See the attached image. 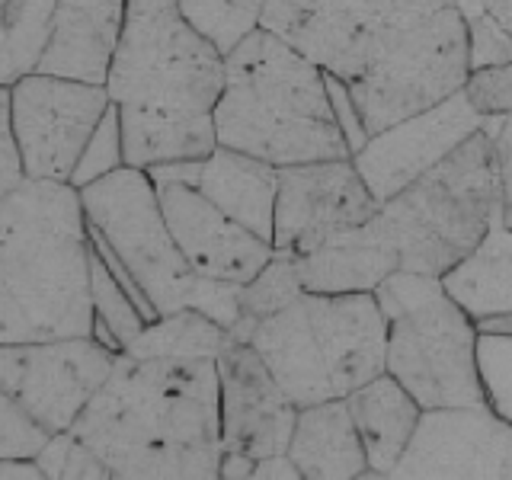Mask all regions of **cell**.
I'll return each mask as SVG.
<instances>
[{
	"mask_svg": "<svg viewBox=\"0 0 512 480\" xmlns=\"http://www.w3.org/2000/svg\"><path fill=\"white\" fill-rule=\"evenodd\" d=\"M263 26L340 80L368 138L448 100L471 77L458 0H266Z\"/></svg>",
	"mask_w": 512,
	"mask_h": 480,
	"instance_id": "obj_1",
	"label": "cell"
},
{
	"mask_svg": "<svg viewBox=\"0 0 512 480\" xmlns=\"http://www.w3.org/2000/svg\"><path fill=\"white\" fill-rule=\"evenodd\" d=\"M52 436L20 400L0 394V458H39Z\"/></svg>",
	"mask_w": 512,
	"mask_h": 480,
	"instance_id": "obj_30",
	"label": "cell"
},
{
	"mask_svg": "<svg viewBox=\"0 0 512 480\" xmlns=\"http://www.w3.org/2000/svg\"><path fill=\"white\" fill-rule=\"evenodd\" d=\"M80 199L90 228L116 250L151 311L160 317L186 308L199 272L176 244L151 170L125 164L80 189Z\"/></svg>",
	"mask_w": 512,
	"mask_h": 480,
	"instance_id": "obj_9",
	"label": "cell"
},
{
	"mask_svg": "<svg viewBox=\"0 0 512 480\" xmlns=\"http://www.w3.org/2000/svg\"><path fill=\"white\" fill-rule=\"evenodd\" d=\"M93 304H96V340H103L109 349L125 352L128 343L151 324V317L144 314L138 298L128 292V285L119 279V272L112 269L106 256L93 247Z\"/></svg>",
	"mask_w": 512,
	"mask_h": 480,
	"instance_id": "obj_25",
	"label": "cell"
},
{
	"mask_svg": "<svg viewBox=\"0 0 512 480\" xmlns=\"http://www.w3.org/2000/svg\"><path fill=\"white\" fill-rule=\"evenodd\" d=\"M503 208V170L487 125L381 205L400 263L423 276L458 266Z\"/></svg>",
	"mask_w": 512,
	"mask_h": 480,
	"instance_id": "obj_7",
	"label": "cell"
},
{
	"mask_svg": "<svg viewBox=\"0 0 512 480\" xmlns=\"http://www.w3.org/2000/svg\"><path fill=\"white\" fill-rule=\"evenodd\" d=\"M0 109L13 122L29 180L71 183L112 96L103 84L36 71L0 90Z\"/></svg>",
	"mask_w": 512,
	"mask_h": 480,
	"instance_id": "obj_10",
	"label": "cell"
},
{
	"mask_svg": "<svg viewBox=\"0 0 512 480\" xmlns=\"http://www.w3.org/2000/svg\"><path fill=\"white\" fill-rule=\"evenodd\" d=\"M487 10L500 20L509 32H512V0H484Z\"/></svg>",
	"mask_w": 512,
	"mask_h": 480,
	"instance_id": "obj_37",
	"label": "cell"
},
{
	"mask_svg": "<svg viewBox=\"0 0 512 480\" xmlns=\"http://www.w3.org/2000/svg\"><path fill=\"white\" fill-rule=\"evenodd\" d=\"M224 74L228 58L189 26L180 0H132L106 77L125 164L151 170L212 154Z\"/></svg>",
	"mask_w": 512,
	"mask_h": 480,
	"instance_id": "obj_2",
	"label": "cell"
},
{
	"mask_svg": "<svg viewBox=\"0 0 512 480\" xmlns=\"http://www.w3.org/2000/svg\"><path fill=\"white\" fill-rule=\"evenodd\" d=\"M215 135L224 148L253 154L272 167L352 157L330 74L266 26L228 55Z\"/></svg>",
	"mask_w": 512,
	"mask_h": 480,
	"instance_id": "obj_5",
	"label": "cell"
},
{
	"mask_svg": "<svg viewBox=\"0 0 512 480\" xmlns=\"http://www.w3.org/2000/svg\"><path fill=\"white\" fill-rule=\"evenodd\" d=\"M352 420L368 452L372 477H394L400 458L423 420V404L391 372L362 384L346 397Z\"/></svg>",
	"mask_w": 512,
	"mask_h": 480,
	"instance_id": "obj_20",
	"label": "cell"
},
{
	"mask_svg": "<svg viewBox=\"0 0 512 480\" xmlns=\"http://www.w3.org/2000/svg\"><path fill=\"white\" fill-rule=\"evenodd\" d=\"M180 10L189 20V26L212 42L224 58H228L250 32L263 26L260 16L234 7L231 0H180Z\"/></svg>",
	"mask_w": 512,
	"mask_h": 480,
	"instance_id": "obj_27",
	"label": "cell"
},
{
	"mask_svg": "<svg viewBox=\"0 0 512 480\" xmlns=\"http://www.w3.org/2000/svg\"><path fill=\"white\" fill-rule=\"evenodd\" d=\"M484 125L487 119L471 106L468 93L458 90L448 100L372 135L352 154V160H356L368 189L375 192V199L384 205Z\"/></svg>",
	"mask_w": 512,
	"mask_h": 480,
	"instance_id": "obj_13",
	"label": "cell"
},
{
	"mask_svg": "<svg viewBox=\"0 0 512 480\" xmlns=\"http://www.w3.org/2000/svg\"><path fill=\"white\" fill-rule=\"evenodd\" d=\"M112 477H221L218 359H138L112 375L74 423Z\"/></svg>",
	"mask_w": 512,
	"mask_h": 480,
	"instance_id": "obj_3",
	"label": "cell"
},
{
	"mask_svg": "<svg viewBox=\"0 0 512 480\" xmlns=\"http://www.w3.org/2000/svg\"><path fill=\"white\" fill-rule=\"evenodd\" d=\"M237 336L196 308H180L154 317L132 343L128 356L138 359H218Z\"/></svg>",
	"mask_w": 512,
	"mask_h": 480,
	"instance_id": "obj_23",
	"label": "cell"
},
{
	"mask_svg": "<svg viewBox=\"0 0 512 480\" xmlns=\"http://www.w3.org/2000/svg\"><path fill=\"white\" fill-rule=\"evenodd\" d=\"M394 477H512V423L487 404L423 410Z\"/></svg>",
	"mask_w": 512,
	"mask_h": 480,
	"instance_id": "obj_15",
	"label": "cell"
},
{
	"mask_svg": "<svg viewBox=\"0 0 512 480\" xmlns=\"http://www.w3.org/2000/svg\"><path fill=\"white\" fill-rule=\"evenodd\" d=\"M93 333V250L80 189L26 180L0 196V343Z\"/></svg>",
	"mask_w": 512,
	"mask_h": 480,
	"instance_id": "obj_4",
	"label": "cell"
},
{
	"mask_svg": "<svg viewBox=\"0 0 512 480\" xmlns=\"http://www.w3.org/2000/svg\"><path fill=\"white\" fill-rule=\"evenodd\" d=\"M151 176L196 186L221 212H228L253 234L272 240V231H276L279 167L266 164V160L218 144L212 154L199 160H176V164L151 167Z\"/></svg>",
	"mask_w": 512,
	"mask_h": 480,
	"instance_id": "obj_17",
	"label": "cell"
},
{
	"mask_svg": "<svg viewBox=\"0 0 512 480\" xmlns=\"http://www.w3.org/2000/svg\"><path fill=\"white\" fill-rule=\"evenodd\" d=\"M58 0H4L0 10V84L36 74L55 36Z\"/></svg>",
	"mask_w": 512,
	"mask_h": 480,
	"instance_id": "obj_24",
	"label": "cell"
},
{
	"mask_svg": "<svg viewBox=\"0 0 512 480\" xmlns=\"http://www.w3.org/2000/svg\"><path fill=\"white\" fill-rule=\"evenodd\" d=\"M375 295L388 317V372L423 410L484 407L487 394L477 368L480 327L445 292L442 279L400 269Z\"/></svg>",
	"mask_w": 512,
	"mask_h": 480,
	"instance_id": "obj_8",
	"label": "cell"
},
{
	"mask_svg": "<svg viewBox=\"0 0 512 480\" xmlns=\"http://www.w3.org/2000/svg\"><path fill=\"white\" fill-rule=\"evenodd\" d=\"M119 167H125V138H122V122H119V109L112 106L106 112V119L96 128V135L90 138L84 157H80V164L71 176V183L77 189H84L96 180H103V176L116 173Z\"/></svg>",
	"mask_w": 512,
	"mask_h": 480,
	"instance_id": "obj_31",
	"label": "cell"
},
{
	"mask_svg": "<svg viewBox=\"0 0 512 480\" xmlns=\"http://www.w3.org/2000/svg\"><path fill=\"white\" fill-rule=\"evenodd\" d=\"M128 4L132 0H58L55 36L39 71L106 87L125 32Z\"/></svg>",
	"mask_w": 512,
	"mask_h": 480,
	"instance_id": "obj_19",
	"label": "cell"
},
{
	"mask_svg": "<svg viewBox=\"0 0 512 480\" xmlns=\"http://www.w3.org/2000/svg\"><path fill=\"white\" fill-rule=\"evenodd\" d=\"M471 32V71L512 61V32L487 10L484 0H458Z\"/></svg>",
	"mask_w": 512,
	"mask_h": 480,
	"instance_id": "obj_29",
	"label": "cell"
},
{
	"mask_svg": "<svg viewBox=\"0 0 512 480\" xmlns=\"http://www.w3.org/2000/svg\"><path fill=\"white\" fill-rule=\"evenodd\" d=\"M0 196H7L16 186H23L29 176H26V160H23V151H20V141H16V132H13V122L4 109H0Z\"/></svg>",
	"mask_w": 512,
	"mask_h": 480,
	"instance_id": "obj_33",
	"label": "cell"
},
{
	"mask_svg": "<svg viewBox=\"0 0 512 480\" xmlns=\"http://www.w3.org/2000/svg\"><path fill=\"white\" fill-rule=\"evenodd\" d=\"M442 285L474 317V324L512 314V228L503 221V208L487 237L445 272Z\"/></svg>",
	"mask_w": 512,
	"mask_h": 480,
	"instance_id": "obj_22",
	"label": "cell"
},
{
	"mask_svg": "<svg viewBox=\"0 0 512 480\" xmlns=\"http://www.w3.org/2000/svg\"><path fill=\"white\" fill-rule=\"evenodd\" d=\"M253 477H301V471H298V464L292 461V455L279 452V455H269L263 461H256Z\"/></svg>",
	"mask_w": 512,
	"mask_h": 480,
	"instance_id": "obj_35",
	"label": "cell"
},
{
	"mask_svg": "<svg viewBox=\"0 0 512 480\" xmlns=\"http://www.w3.org/2000/svg\"><path fill=\"white\" fill-rule=\"evenodd\" d=\"M378 212L381 202L352 157L288 164L279 167L272 247L288 256H304L336 234L372 221Z\"/></svg>",
	"mask_w": 512,
	"mask_h": 480,
	"instance_id": "obj_12",
	"label": "cell"
},
{
	"mask_svg": "<svg viewBox=\"0 0 512 480\" xmlns=\"http://www.w3.org/2000/svg\"><path fill=\"white\" fill-rule=\"evenodd\" d=\"M116 359L119 352L96 336L0 343V394L16 397L58 436L74 429L80 413L112 375Z\"/></svg>",
	"mask_w": 512,
	"mask_h": 480,
	"instance_id": "obj_11",
	"label": "cell"
},
{
	"mask_svg": "<svg viewBox=\"0 0 512 480\" xmlns=\"http://www.w3.org/2000/svg\"><path fill=\"white\" fill-rule=\"evenodd\" d=\"M477 368L487 407L512 423V333H480Z\"/></svg>",
	"mask_w": 512,
	"mask_h": 480,
	"instance_id": "obj_28",
	"label": "cell"
},
{
	"mask_svg": "<svg viewBox=\"0 0 512 480\" xmlns=\"http://www.w3.org/2000/svg\"><path fill=\"white\" fill-rule=\"evenodd\" d=\"M471 106L484 119H500L512 112V61L490 64V68L471 71L468 84H464Z\"/></svg>",
	"mask_w": 512,
	"mask_h": 480,
	"instance_id": "obj_32",
	"label": "cell"
},
{
	"mask_svg": "<svg viewBox=\"0 0 512 480\" xmlns=\"http://www.w3.org/2000/svg\"><path fill=\"white\" fill-rule=\"evenodd\" d=\"M0 477H45L39 458H0Z\"/></svg>",
	"mask_w": 512,
	"mask_h": 480,
	"instance_id": "obj_36",
	"label": "cell"
},
{
	"mask_svg": "<svg viewBox=\"0 0 512 480\" xmlns=\"http://www.w3.org/2000/svg\"><path fill=\"white\" fill-rule=\"evenodd\" d=\"M480 333H512V314H503V317H490L484 324H477Z\"/></svg>",
	"mask_w": 512,
	"mask_h": 480,
	"instance_id": "obj_38",
	"label": "cell"
},
{
	"mask_svg": "<svg viewBox=\"0 0 512 480\" xmlns=\"http://www.w3.org/2000/svg\"><path fill=\"white\" fill-rule=\"evenodd\" d=\"M298 407L346 400L388 372V317L375 292H304L250 336Z\"/></svg>",
	"mask_w": 512,
	"mask_h": 480,
	"instance_id": "obj_6",
	"label": "cell"
},
{
	"mask_svg": "<svg viewBox=\"0 0 512 480\" xmlns=\"http://www.w3.org/2000/svg\"><path fill=\"white\" fill-rule=\"evenodd\" d=\"M288 455L301 477H372L368 452L346 400L301 407Z\"/></svg>",
	"mask_w": 512,
	"mask_h": 480,
	"instance_id": "obj_21",
	"label": "cell"
},
{
	"mask_svg": "<svg viewBox=\"0 0 512 480\" xmlns=\"http://www.w3.org/2000/svg\"><path fill=\"white\" fill-rule=\"evenodd\" d=\"M295 260L304 292L327 295L378 292L381 282H388L394 272L404 269L400 247L381 212L359 228L336 234L317 250L295 256Z\"/></svg>",
	"mask_w": 512,
	"mask_h": 480,
	"instance_id": "obj_18",
	"label": "cell"
},
{
	"mask_svg": "<svg viewBox=\"0 0 512 480\" xmlns=\"http://www.w3.org/2000/svg\"><path fill=\"white\" fill-rule=\"evenodd\" d=\"M218 381L224 452L250 461L288 452L301 407L285 394L260 352L234 340L218 356Z\"/></svg>",
	"mask_w": 512,
	"mask_h": 480,
	"instance_id": "obj_14",
	"label": "cell"
},
{
	"mask_svg": "<svg viewBox=\"0 0 512 480\" xmlns=\"http://www.w3.org/2000/svg\"><path fill=\"white\" fill-rule=\"evenodd\" d=\"M68 448H71V429L68 432H58L52 436V442L45 445V452L39 455V464L45 477H61L64 471V458H68Z\"/></svg>",
	"mask_w": 512,
	"mask_h": 480,
	"instance_id": "obj_34",
	"label": "cell"
},
{
	"mask_svg": "<svg viewBox=\"0 0 512 480\" xmlns=\"http://www.w3.org/2000/svg\"><path fill=\"white\" fill-rule=\"evenodd\" d=\"M234 7H240V10H247V13H253V16H260V23H263V10H266V0H231Z\"/></svg>",
	"mask_w": 512,
	"mask_h": 480,
	"instance_id": "obj_40",
	"label": "cell"
},
{
	"mask_svg": "<svg viewBox=\"0 0 512 480\" xmlns=\"http://www.w3.org/2000/svg\"><path fill=\"white\" fill-rule=\"evenodd\" d=\"M304 295V285L298 276V260L288 253H272V260L256 272L250 282L240 285V301H244V314L256 327L260 320L279 314L295 298Z\"/></svg>",
	"mask_w": 512,
	"mask_h": 480,
	"instance_id": "obj_26",
	"label": "cell"
},
{
	"mask_svg": "<svg viewBox=\"0 0 512 480\" xmlns=\"http://www.w3.org/2000/svg\"><path fill=\"white\" fill-rule=\"evenodd\" d=\"M503 221L512 228V173L503 176Z\"/></svg>",
	"mask_w": 512,
	"mask_h": 480,
	"instance_id": "obj_39",
	"label": "cell"
},
{
	"mask_svg": "<svg viewBox=\"0 0 512 480\" xmlns=\"http://www.w3.org/2000/svg\"><path fill=\"white\" fill-rule=\"evenodd\" d=\"M157 189L176 244H180L186 263L202 276L244 285L272 260L276 253L272 240L253 234L228 212H221L196 186L157 180Z\"/></svg>",
	"mask_w": 512,
	"mask_h": 480,
	"instance_id": "obj_16",
	"label": "cell"
}]
</instances>
